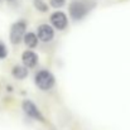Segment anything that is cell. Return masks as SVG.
I'll return each mask as SVG.
<instances>
[{"label": "cell", "mask_w": 130, "mask_h": 130, "mask_svg": "<svg viewBox=\"0 0 130 130\" xmlns=\"http://www.w3.org/2000/svg\"><path fill=\"white\" fill-rule=\"evenodd\" d=\"M95 6L93 0H72L68 6L70 17L73 20H81L90 13V10Z\"/></svg>", "instance_id": "obj_1"}, {"label": "cell", "mask_w": 130, "mask_h": 130, "mask_svg": "<svg viewBox=\"0 0 130 130\" xmlns=\"http://www.w3.org/2000/svg\"><path fill=\"white\" fill-rule=\"evenodd\" d=\"M34 84L37 85L38 88H41L43 91H48V90H51L52 87L54 86L56 80H54V76L52 75L51 71L41 70L34 76Z\"/></svg>", "instance_id": "obj_2"}, {"label": "cell", "mask_w": 130, "mask_h": 130, "mask_svg": "<svg viewBox=\"0 0 130 130\" xmlns=\"http://www.w3.org/2000/svg\"><path fill=\"white\" fill-rule=\"evenodd\" d=\"M25 33H27V23L24 20H18L10 27L9 39L13 44H19L23 41Z\"/></svg>", "instance_id": "obj_3"}, {"label": "cell", "mask_w": 130, "mask_h": 130, "mask_svg": "<svg viewBox=\"0 0 130 130\" xmlns=\"http://www.w3.org/2000/svg\"><path fill=\"white\" fill-rule=\"evenodd\" d=\"M22 107H23V111L32 119L34 120H38V121H44V118L42 115V112L38 110V107L36 106V104L30 100H24L23 104H22Z\"/></svg>", "instance_id": "obj_4"}, {"label": "cell", "mask_w": 130, "mask_h": 130, "mask_svg": "<svg viewBox=\"0 0 130 130\" xmlns=\"http://www.w3.org/2000/svg\"><path fill=\"white\" fill-rule=\"evenodd\" d=\"M51 24L52 28H56L58 30H63L67 25H68V20H67V15L63 11H54L51 15Z\"/></svg>", "instance_id": "obj_5"}, {"label": "cell", "mask_w": 130, "mask_h": 130, "mask_svg": "<svg viewBox=\"0 0 130 130\" xmlns=\"http://www.w3.org/2000/svg\"><path fill=\"white\" fill-rule=\"evenodd\" d=\"M37 37L42 42H51L54 37V29L49 24H42L37 29Z\"/></svg>", "instance_id": "obj_6"}, {"label": "cell", "mask_w": 130, "mask_h": 130, "mask_svg": "<svg viewBox=\"0 0 130 130\" xmlns=\"http://www.w3.org/2000/svg\"><path fill=\"white\" fill-rule=\"evenodd\" d=\"M22 62L24 64V67L27 68H34L38 63V56L36 52L30 51V49H27L23 52L22 54Z\"/></svg>", "instance_id": "obj_7"}, {"label": "cell", "mask_w": 130, "mask_h": 130, "mask_svg": "<svg viewBox=\"0 0 130 130\" xmlns=\"http://www.w3.org/2000/svg\"><path fill=\"white\" fill-rule=\"evenodd\" d=\"M11 75H13V77L17 78V80H24V78L28 76V68L24 67V66H22V64H17V66L13 67Z\"/></svg>", "instance_id": "obj_8"}, {"label": "cell", "mask_w": 130, "mask_h": 130, "mask_svg": "<svg viewBox=\"0 0 130 130\" xmlns=\"http://www.w3.org/2000/svg\"><path fill=\"white\" fill-rule=\"evenodd\" d=\"M23 42L24 44L28 47V48H36L38 45V37L36 33L33 32H27L24 34V38H23Z\"/></svg>", "instance_id": "obj_9"}, {"label": "cell", "mask_w": 130, "mask_h": 130, "mask_svg": "<svg viewBox=\"0 0 130 130\" xmlns=\"http://www.w3.org/2000/svg\"><path fill=\"white\" fill-rule=\"evenodd\" d=\"M34 8L38 11H42V13L48 11V5L44 3L43 0H34Z\"/></svg>", "instance_id": "obj_10"}, {"label": "cell", "mask_w": 130, "mask_h": 130, "mask_svg": "<svg viewBox=\"0 0 130 130\" xmlns=\"http://www.w3.org/2000/svg\"><path fill=\"white\" fill-rule=\"evenodd\" d=\"M49 4H51V6H52V8H54V9H58V8H62V6H64V4H66V0H51V1H49Z\"/></svg>", "instance_id": "obj_11"}, {"label": "cell", "mask_w": 130, "mask_h": 130, "mask_svg": "<svg viewBox=\"0 0 130 130\" xmlns=\"http://www.w3.org/2000/svg\"><path fill=\"white\" fill-rule=\"evenodd\" d=\"M6 56H8V48L3 42H0V59L6 58Z\"/></svg>", "instance_id": "obj_12"}, {"label": "cell", "mask_w": 130, "mask_h": 130, "mask_svg": "<svg viewBox=\"0 0 130 130\" xmlns=\"http://www.w3.org/2000/svg\"><path fill=\"white\" fill-rule=\"evenodd\" d=\"M6 90H8L9 92H11V91H13V87H11V86H8V87H6Z\"/></svg>", "instance_id": "obj_13"}, {"label": "cell", "mask_w": 130, "mask_h": 130, "mask_svg": "<svg viewBox=\"0 0 130 130\" xmlns=\"http://www.w3.org/2000/svg\"><path fill=\"white\" fill-rule=\"evenodd\" d=\"M6 1H14V0H6Z\"/></svg>", "instance_id": "obj_14"}]
</instances>
